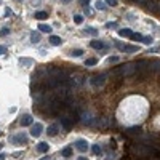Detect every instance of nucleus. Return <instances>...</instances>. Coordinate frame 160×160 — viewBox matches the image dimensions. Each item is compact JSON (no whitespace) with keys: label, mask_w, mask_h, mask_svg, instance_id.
<instances>
[{"label":"nucleus","mask_w":160,"mask_h":160,"mask_svg":"<svg viewBox=\"0 0 160 160\" xmlns=\"http://www.w3.org/2000/svg\"><path fill=\"white\" fill-rule=\"evenodd\" d=\"M50 42H51V45H55V47H58V45L63 43L61 37H58V35H51V37H50Z\"/></svg>","instance_id":"12"},{"label":"nucleus","mask_w":160,"mask_h":160,"mask_svg":"<svg viewBox=\"0 0 160 160\" xmlns=\"http://www.w3.org/2000/svg\"><path fill=\"white\" fill-rule=\"evenodd\" d=\"M48 149H50V146H48L47 143H39V146H37V151H39L40 154H47Z\"/></svg>","instance_id":"10"},{"label":"nucleus","mask_w":160,"mask_h":160,"mask_svg":"<svg viewBox=\"0 0 160 160\" xmlns=\"http://www.w3.org/2000/svg\"><path fill=\"white\" fill-rule=\"evenodd\" d=\"M61 155L63 157H71L72 155V149L71 147H64L63 152H61Z\"/></svg>","instance_id":"18"},{"label":"nucleus","mask_w":160,"mask_h":160,"mask_svg":"<svg viewBox=\"0 0 160 160\" xmlns=\"http://www.w3.org/2000/svg\"><path fill=\"white\" fill-rule=\"evenodd\" d=\"M85 32H87V34H91V35H96V34H98V31H96L95 27H87Z\"/></svg>","instance_id":"22"},{"label":"nucleus","mask_w":160,"mask_h":160,"mask_svg":"<svg viewBox=\"0 0 160 160\" xmlns=\"http://www.w3.org/2000/svg\"><path fill=\"white\" fill-rule=\"evenodd\" d=\"M143 42H144V43H152V37H144V39H143Z\"/></svg>","instance_id":"27"},{"label":"nucleus","mask_w":160,"mask_h":160,"mask_svg":"<svg viewBox=\"0 0 160 160\" xmlns=\"http://www.w3.org/2000/svg\"><path fill=\"white\" fill-rule=\"evenodd\" d=\"M2 147H3V144H0V149H2Z\"/></svg>","instance_id":"38"},{"label":"nucleus","mask_w":160,"mask_h":160,"mask_svg":"<svg viewBox=\"0 0 160 160\" xmlns=\"http://www.w3.org/2000/svg\"><path fill=\"white\" fill-rule=\"evenodd\" d=\"M42 131H43V125L42 123H32L31 127V136H34V138H39L40 135H42Z\"/></svg>","instance_id":"4"},{"label":"nucleus","mask_w":160,"mask_h":160,"mask_svg":"<svg viewBox=\"0 0 160 160\" xmlns=\"http://www.w3.org/2000/svg\"><path fill=\"white\" fill-rule=\"evenodd\" d=\"M10 143L15 144V146H23V144H27V135H24V133H18L16 136H11V138H10Z\"/></svg>","instance_id":"2"},{"label":"nucleus","mask_w":160,"mask_h":160,"mask_svg":"<svg viewBox=\"0 0 160 160\" xmlns=\"http://www.w3.org/2000/svg\"><path fill=\"white\" fill-rule=\"evenodd\" d=\"M32 5H40V0H32Z\"/></svg>","instance_id":"32"},{"label":"nucleus","mask_w":160,"mask_h":160,"mask_svg":"<svg viewBox=\"0 0 160 160\" xmlns=\"http://www.w3.org/2000/svg\"><path fill=\"white\" fill-rule=\"evenodd\" d=\"M115 26H117L115 23H107V24H106V27H109V29H111V27H115Z\"/></svg>","instance_id":"30"},{"label":"nucleus","mask_w":160,"mask_h":160,"mask_svg":"<svg viewBox=\"0 0 160 160\" xmlns=\"http://www.w3.org/2000/svg\"><path fill=\"white\" fill-rule=\"evenodd\" d=\"M91 85H95V87H103L104 85V75H96L91 79Z\"/></svg>","instance_id":"7"},{"label":"nucleus","mask_w":160,"mask_h":160,"mask_svg":"<svg viewBox=\"0 0 160 160\" xmlns=\"http://www.w3.org/2000/svg\"><path fill=\"white\" fill-rule=\"evenodd\" d=\"M115 47L119 48L120 51H125V53H136L139 50L138 47H133V45H120L119 42H115Z\"/></svg>","instance_id":"3"},{"label":"nucleus","mask_w":160,"mask_h":160,"mask_svg":"<svg viewBox=\"0 0 160 160\" xmlns=\"http://www.w3.org/2000/svg\"><path fill=\"white\" fill-rule=\"evenodd\" d=\"M82 2H83V5H88V2H90V0H82Z\"/></svg>","instance_id":"35"},{"label":"nucleus","mask_w":160,"mask_h":160,"mask_svg":"<svg viewBox=\"0 0 160 160\" xmlns=\"http://www.w3.org/2000/svg\"><path fill=\"white\" fill-rule=\"evenodd\" d=\"M138 72V67H136V63H127L125 66L119 67L114 74L115 75H120V77H130V75H135Z\"/></svg>","instance_id":"1"},{"label":"nucleus","mask_w":160,"mask_h":160,"mask_svg":"<svg viewBox=\"0 0 160 160\" xmlns=\"http://www.w3.org/2000/svg\"><path fill=\"white\" fill-rule=\"evenodd\" d=\"M5 157H7L5 154H0V160H5Z\"/></svg>","instance_id":"33"},{"label":"nucleus","mask_w":160,"mask_h":160,"mask_svg":"<svg viewBox=\"0 0 160 160\" xmlns=\"http://www.w3.org/2000/svg\"><path fill=\"white\" fill-rule=\"evenodd\" d=\"M61 2H64V3H69V2H71V0H61Z\"/></svg>","instance_id":"36"},{"label":"nucleus","mask_w":160,"mask_h":160,"mask_svg":"<svg viewBox=\"0 0 160 160\" xmlns=\"http://www.w3.org/2000/svg\"><path fill=\"white\" fill-rule=\"evenodd\" d=\"M159 72H160V71H159Z\"/></svg>","instance_id":"39"},{"label":"nucleus","mask_w":160,"mask_h":160,"mask_svg":"<svg viewBox=\"0 0 160 160\" xmlns=\"http://www.w3.org/2000/svg\"><path fill=\"white\" fill-rule=\"evenodd\" d=\"M58 131H59V127L58 125H51V127H48V130H47V133H48V136H56L58 135Z\"/></svg>","instance_id":"8"},{"label":"nucleus","mask_w":160,"mask_h":160,"mask_svg":"<svg viewBox=\"0 0 160 160\" xmlns=\"http://www.w3.org/2000/svg\"><path fill=\"white\" fill-rule=\"evenodd\" d=\"M39 29H40V32H51V27L48 26V24H39Z\"/></svg>","instance_id":"16"},{"label":"nucleus","mask_w":160,"mask_h":160,"mask_svg":"<svg viewBox=\"0 0 160 160\" xmlns=\"http://www.w3.org/2000/svg\"><path fill=\"white\" fill-rule=\"evenodd\" d=\"M13 157H16V159H19V157H23V152H15V154H13Z\"/></svg>","instance_id":"29"},{"label":"nucleus","mask_w":160,"mask_h":160,"mask_svg":"<svg viewBox=\"0 0 160 160\" xmlns=\"http://www.w3.org/2000/svg\"><path fill=\"white\" fill-rule=\"evenodd\" d=\"M34 16H35V19L43 21V19H47V18H48V13H47V11H37Z\"/></svg>","instance_id":"13"},{"label":"nucleus","mask_w":160,"mask_h":160,"mask_svg":"<svg viewBox=\"0 0 160 160\" xmlns=\"http://www.w3.org/2000/svg\"><path fill=\"white\" fill-rule=\"evenodd\" d=\"M32 115L31 114H24L23 117H21V120H19V123H21V127H29V125H32Z\"/></svg>","instance_id":"6"},{"label":"nucleus","mask_w":160,"mask_h":160,"mask_svg":"<svg viewBox=\"0 0 160 160\" xmlns=\"http://www.w3.org/2000/svg\"><path fill=\"white\" fill-rule=\"evenodd\" d=\"M7 34H10V29L8 27H3L2 31H0V35H7Z\"/></svg>","instance_id":"26"},{"label":"nucleus","mask_w":160,"mask_h":160,"mask_svg":"<svg viewBox=\"0 0 160 160\" xmlns=\"http://www.w3.org/2000/svg\"><path fill=\"white\" fill-rule=\"evenodd\" d=\"M31 40H32V43L40 42V34H39V32H32V34H31Z\"/></svg>","instance_id":"15"},{"label":"nucleus","mask_w":160,"mask_h":160,"mask_svg":"<svg viewBox=\"0 0 160 160\" xmlns=\"http://www.w3.org/2000/svg\"><path fill=\"white\" fill-rule=\"evenodd\" d=\"M74 23H75V24H82V23H83V16H82V15H75V16H74Z\"/></svg>","instance_id":"20"},{"label":"nucleus","mask_w":160,"mask_h":160,"mask_svg":"<svg viewBox=\"0 0 160 160\" xmlns=\"http://www.w3.org/2000/svg\"><path fill=\"white\" fill-rule=\"evenodd\" d=\"M7 53V48L5 47H0V55H5Z\"/></svg>","instance_id":"31"},{"label":"nucleus","mask_w":160,"mask_h":160,"mask_svg":"<svg viewBox=\"0 0 160 160\" xmlns=\"http://www.w3.org/2000/svg\"><path fill=\"white\" fill-rule=\"evenodd\" d=\"M77 160H88V159H87V157H79Z\"/></svg>","instance_id":"34"},{"label":"nucleus","mask_w":160,"mask_h":160,"mask_svg":"<svg viewBox=\"0 0 160 160\" xmlns=\"http://www.w3.org/2000/svg\"><path fill=\"white\" fill-rule=\"evenodd\" d=\"M83 55V50H80V48H75V50H72L71 51V56H75V58H79V56Z\"/></svg>","instance_id":"17"},{"label":"nucleus","mask_w":160,"mask_h":160,"mask_svg":"<svg viewBox=\"0 0 160 160\" xmlns=\"http://www.w3.org/2000/svg\"><path fill=\"white\" fill-rule=\"evenodd\" d=\"M119 34H120L122 37H130V39H131V35H133L131 29H120V31H119Z\"/></svg>","instance_id":"14"},{"label":"nucleus","mask_w":160,"mask_h":160,"mask_svg":"<svg viewBox=\"0 0 160 160\" xmlns=\"http://www.w3.org/2000/svg\"><path fill=\"white\" fill-rule=\"evenodd\" d=\"M131 39H133V40H138V42H143V39H144V37L141 35V34H133V35H131Z\"/></svg>","instance_id":"24"},{"label":"nucleus","mask_w":160,"mask_h":160,"mask_svg":"<svg viewBox=\"0 0 160 160\" xmlns=\"http://www.w3.org/2000/svg\"><path fill=\"white\" fill-rule=\"evenodd\" d=\"M106 3H107L109 7H117L119 2H117V0H106Z\"/></svg>","instance_id":"25"},{"label":"nucleus","mask_w":160,"mask_h":160,"mask_svg":"<svg viewBox=\"0 0 160 160\" xmlns=\"http://www.w3.org/2000/svg\"><path fill=\"white\" fill-rule=\"evenodd\" d=\"M75 147L79 152H87L88 151V143L85 139H77L75 141Z\"/></svg>","instance_id":"5"},{"label":"nucleus","mask_w":160,"mask_h":160,"mask_svg":"<svg viewBox=\"0 0 160 160\" xmlns=\"http://www.w3.org/2000/svg\"><path fill=\"white\" fill-rule=\"evenodd\" d=\"M90 45H91V48H95V50H103L104 48V42H101V40H91Z\"/></svg>","instance_id":"9"},{"label":"nucleus","mask_w":160,"mask_h":160,"mask_svg":"<svg viewBox=\"0 0 160 160\" xmlns=\"http://www.w3.org/2000/svg\"><path fill=\"white\" fill-rule=\"evenodd\" d=\"M91 151H93V154H96V155H101V147L98 146V144H93Z\"/></svg>","instance_id":"19"},{"label":"nucleus","mask_w":160,"mask_h":160,"mask_svg":"<svg viewBox=\"0 0 160 160\" xmlns=\"http://www.w3.org/2000/svg\"><path fill=\"white\" fill-rule=\"evenodd\" d=\"M96 8H98V10H101V11H103V10H106V5H104L103 2H101V0H98V2H96Z\"/></svg>","instance_id":"23"},{"label":"nucleus","mask_w":160,"mask_h":160,"mask_svg":"<svg viewBox=\"0 0 160 160\" xmlns=\"http://www.w3.org/2000/svg\"><path fill=\"white\" fill-rule=\"evenodd\" d=\"M42 160H50V157H45V159H42Z\"/></svg>","instance_id":"37"},{"label":"nucleus","mask_w":160,"mask_h":160,"mask_svg":"<svg viewBox=\"0 0 160 160\" xmlns=\"http://www.w3.org/2000/svg\"><path fill=\"white\" fill-rule=\"evenodd\" d=\"M19 64H21V66H24V67H31L32 64H34V61L29 59V58H21V59H19Z\"/></svg>","instance_id":"11"},{"label":"nucleus","mask_w":160,"mask_h":160,"mask_svg":"<svg viewBox=\"0 0 160 160\" xmlns=\"http://www.w3.org/2000/svg\"><path fill=\"white\" fill-rule=\"evenodd\" d=\"M96 63H98V59H96V58H90V59L85 61V66H95Z\"/></svg>","instance_id":"21"},{"label":"nucleus","mask_w":160,"mask_h":160,"mask_svg":"<svg viewBox=\"0 0 160 160\" xmlns=\"http://www.w3.org/2000/svg\"><path fill=\"white\" fill-rule=\"evenodd\" d=\"M107 61H109V63L112 64V63H117V61H119V58H117V56H111V58H109Z\"/></svg>","instance_id":"28"}]
</instances>
